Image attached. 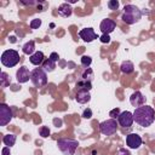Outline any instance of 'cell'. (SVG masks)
<instances>
[{
    "label": "cell",
    "mask_w": 155,
    "mask_h": 155,
    "mask_svg": "<svg viewBox=\"0 0 155 155\" xmlns=\"http://www.w3.org/2000/svg\"><path fill=\"white\" fill-rule=\"evenodd\" d=\"M81 79L86 80V81H92L93 79V71L91 68H85L84 71L81 73Z\"/></svg>",
    "instance_id": "22"
},
{
    "label": "cell",
    "mask_w": 155,
    "mask_h": 155,
    "mask_svg": "<svg viewBox=\"0 0 155 155\" xmlns=\"http://www.w3.org/2000/svg\"><path fill=\"white\" fill-rule=\"evenodd\" d=\"M130 103L136 108H138V107H140V105H144V103H145V97L142 94V92L140 91H134L132 94H131V97H130Z\"/></svg>",
    "instance_id": "12"
},
{
    "label": "cell",
    "mask_w": 155,
    "mask_h": 155,
    "mask_svg": "<svg viewBox=\"0 0 155 155\" xmlns=\"http://www.w3.org/2000/svg\"><path fill=\"white\" fill-rule=\"evenodd\" d=\"M1 154H2V155H10V147H5V148H2Z\"/></svg>",
    "instance_id": "33"
},
{
    "label": "cell",
    "mask_w": 155,
    "mask_h": 155,
    "mask_svg": "<svg viewBox=\"0 0 155 155\" xmlns=\"http://www.w3.org/2000/svg\"><path fill=\"white\" fill-rule=\"evenodd\" d=\"M117 130V121L115 119H109L99 124V131L104 136H111Z\"/></svg>",
    "instance_id": "6"
},
{
    "label": "cell",
    "mask_w": 155,
    "mask_h": 155,
    "mask_svg": "<svg viewBox=\"0 0 155 155\" xmlns=\"http://www.w3.org/2000/svg\"><path fill=\"white\" fill-rule=\"evenodd\" d=\"M99 40H101V42H103V44H108V42H110V36H109L108 34H103V35L99 38Z\"/></svg>",
    "instance_id": "30"
},
{
    "label": "cell",
    "mask_w": 155,
    "mask_h": 155,
    "mask_svg": "<svg viewBox=\"0 0 155 155\" xmlns=\"http://www.w3.org/2000/svg\"><path fill=\"white\" fill-rule=\"evenodd\" d=\"M82 117L84 119H91L92 117V110L90 108H86L84 111H82Z\"/></svg>",
    "instance_id": "29"
},
{
    "label": "cell",
    "mask_w": 155,
    "mask_h": 155,
    "mask_svg": "<svg viewBox=\"0 0 155 155\" xmlns=\"http://www.w3.org/2000/svg\"><path fill=\"white\" fill-rule=\"evenodd\" d=\"M50 59H52L53 62H57V61H59V56H58V53L57 52H52L51 54H50V57H48Z\"/></svg>",
    "instance_id": "32"
},
{
    "label": "cell",
    "mask_w": 155,
    "mask_h": 155,
    "mask_svg": "<svg viewBox=\"0 0 155 155\" xmlns=\"http://www.w3.org/2000/svg\"><path fill=\"white\" fill-rule=\"evenodd\" d=\"M120 69L124 74H131L133 70H134V65L131 61H124L120 65Z\"/></svg>",
    "instance_id": "18"
},
{
    "label": "cell",
    "mask_w": 155,
    "mask_h": 155,
    "mask_svg": "<svg viewBox=\"0 0 155 155\" xmlns=\"http://www.w3.org/2000/svg\"><path fill=\"white\" fill-rule=\"evenodd\" d=\"M126 144L131 149H138L142 145V138L137 133H130L126 136Z\"/></svg>",
    "instance_id": "9"
},
{
    "label": "cell",
    "mask_w": 155,
    "mask_h": 155,
    "mask_svg": "<svg viewBox=\"0 0 155 155\" xmlns=\"http://www.w3.org/2000/svg\"><path fill=\"white\" fill-rule=\"evenodd\" d=\"M12 119V110L11 108L5 104L1 103L0 104V126H6Z\"/></svg>",
    "instance_id": "7"
},
{
    "label": "cell",
    "mask_w": 155,
    "mask_h": 155,
    "mask_svg": "<svg viewBox=\"0 0 155 155\" xmlns=\"http://www.w3.org/2000/svg\"><path fill=\"white\" fill-rule=\"evenodd\" d=\"M30 81L38 88H41V87L46 86V84H47V74H46V71L42 68L33 69L31 73H30Z\"/></svg>",
    "instance_id": "3"
},
{
    "label": "cell",
    "mask_w": 155,
    "mask_h": 155,
    "mask_svg": "<svg viewBox=\"0 0 155 155\" xmlns=\"http://www.w3.org/2000/svg\"><path fill=\"white\" fill-rule=\"evenodd\" d=\"M75 99L80 104H85L91 101V94L88 91H78L75 94Z\"/></svg>",
    "instance_id": "15"
},
{
    "label": "cell",
    "mask_w": 155,
    "mask_h": 155,
    "mask_svg": "<svg viewBox=\"0 0 155 155\" xmlns=\"http://www.w3.org/2000/svg\"><path fill=\"white\" fill-rule=\"evenodd\" d=\"M10 82H11L10 76H8L5 71H2V73L0 74V86H1V87H7V86L10 85Z\"/></svg>",
    "instance_id": "23"
},
{
    "label": "cell",
    "mask_w": 155,
    "mask_h": 155,
    "mask_svg": "<svg viewBox=\"0 0 155 155\" xmlns=\"http://www.w3.org/2000/svg\"><path fill=\"white\" fill-rule=\"evenodd\" d=\"M19 62V53L16 50H6L1 54V64L7 68H12Z\"/></svg>",
    "instance_id": "5"
},
{
    "label": "cell",
    "mask_w": 155,
    "mask_h": 155,
    "mask_svg": "<svg viewBox=\"0 0 155 155\" xmlns=\"http://www.w3.org/2000/svg\"><path fill=\"white\" fill-rule=\"evenodd\" d=\"M76 88H78V91H88L90 92V90L92 88V84H91V81H86V80L81 79L76 82Z\"/></svg>",
    "instance_id": "19"
},
{
    "label": "cell",
    "mask_w": 155,
    "mask_h": 155,
    "mask_svg": "<svg viewBox=\"0 0 155 155\" xmlns=\"http://www.w3.org/2000/svg\"><path fill=\"white\" fill-rule=\"evenodd\" d=\"M71 13H73V8H71V6H70L69 4L63 2V4L59 5V7H58V15H59L61 17L68 18V17L71 16Z\"/></svg>",
    "instance_id": "14"
},
{
    "label": "cell",
    "mask_w": 155,
    "mask_h": 155,
    "mask_svg": "<svg viewBox=\"0 0 155 155\" xmlns=\"http://www.w3.org/2000/svg\"><path fill=\"white\" fill-rule=\"evenodd\" d=\"M58 149L64 154V155H74L78 148V142L74 139H68V138H61L57 140Z\"/></svg>",
    "instance_id": "4"
},
{
    "label": "cell",
    "mask_w": 155,
    "mask_h": 155,
    "mask_svg": "<svg viewBox=\"0 0 155 155\" xmlns=\"http://www.w3.org/2000/svg\"><path fill=\"white\" fill-rule=\"evenodd\" d=\"M16 139H17V137L15 136V134H11V133H8V134H6V136H4V138H2V142H4V144L6 145V147H12V145H15V143H16Z\"/></svg>",
    "instance_id": "21"
},
{
    "label": "cell",
    "mask_w": 155,
    "mask_h": 155,
    "mask_svg": "<svg viewBox=\"0 0 155 155\" xmlns=\"http://www.w3.org/2000/svg\"><path fill=\"white\" fill-rule=\"evenodd\" d=\"M41 68H42L46 73H51V71H53V70L56 69V62H53V61L50 59V58H46V59L44 61Z\"/></svg>",
    "instance_id": "20"
},
{
    "label": "cell",
    "mask_w": 155,
    "mask_h": 155,
    "mask_svg": "<svg viewBox=\"0 0 155 155\" xmlns=\"http://www.w3.org/2000/svg\"><path fill=\"white\" fill-rule=\"evenodd\" d=\"M92 63V58L90 56H82L81 57V65L85 67V68H88Z\"/></svg>",
    "instance_id": "24"
},
{
    "label": "cell",
    "mask_w": 155,
    "mask_h": 155,
    "mask_svg": "<svg viewBox=\"0 0 155 155\" xmlns=\"http://www.w3.org/2000/svg\"><path fill=\"white\" fill-rule=\"evenodd\" d=\"M115 27H116L115 21H113V19H110V18L103 19V21L101 22V24H99V29L102 30V33H103V34H108V35L115 29Z\"/></svg>",
    "instance_id": "11"
},
{
    "label": "cell",
    "mask_w": 155,
    "mask_h": 155,
    "mask_svg": "<svg viewBox=\"0 0 155 155\" xmlns=\"http://www.w3.org/2000/svg\"><path fill=\"white\" fill-rule=\"evenodd\" d=\"M30 73H31V71H29V69H28L27 67H21V68L17 70V73H16V79H17V81H18L19 84H24V82L29 81V79H30Z\"/></svg>",
    "instance_id": "13"
},
{
    "label": "cell",
    "mask_w": 155,
    "mask_h": 155,
    "mask_svg": "<svg viewBox=\"0 0 155 155\" xmlns=\"http://www.w3.org/2000/svg\"><path fill=\"white\" fill-rule=\"evenodd\" d=\"M40 25H41V19L34 18V19L30 21V28H31V29H38Z\"/></svg>",
    "instance_id": "26"
},
{
    "label": "cell",
    "mask_w": 155,
    "mask_h": 155,
    "mask_svg": "<svg viewBox=\"0 0 155 155\" xmlns=\"http://www.w3.org/2000/svg\"><path fill=\"white\" fill-rule=\"evenodd\" d=\"M155 120V110L149 105H140L133 111V121L142 127L150 126Z\"/></svg>",
    "instance_id": "1"
},
{
    "label": "cell",
    "mask_w": 155,
    "mask_h": 155,
    "mask_svg": "<svg viewBox=\"0 0 155 155\" xmlns=\"http://www.w3.org/2000/svg\"><path fill=\"white\" fill-rule=\"evenodd\" d=\"M22 51H23V53L24 54H34L36 51H35V42L33 41V40H29V41H27L24 45H23V47H22Z\"/></svg>",
    "instance_id": "17"
},
{
    "label": "cell",
    "mask_w": 155,
    "mask_h": 155,
    "mask_svg": "<svg viewBox=\"0 0 155 155\" xmlns=\"http://www.w3.org/2000/svg\"><path fill=\"white\" fill-rule=\"evenodd\" d=\"M142 18V11L132 4L125 5L124 7V13L121 16V19L127 23V24H134L137 22H139V19Z\"/></svg>",
    "instance_id": "2"
},
{
    "label": "cell",
    "mask_w": 155,
    "mask_h": 155,
    "mask_svg": "<svg viewBox=\"0 0 155 155\" xmlns=\"http://www.w3.org/2000/svg\"><path fill=\"white\" fill-rule=\"evenodd\" d=\"M79 36L86 42H91V41H93V40H96L98 38L97 34L94 33L93 28H84V29H81L79 31Z\"/></svg>",
    "instance_id": "10"
},
{
    "label": "cell",
    "mask_w": 155,
    "mask_h": 155,
    "mask_svg": "<svg viewBox=\"0 0 155 155\" xmlns=\"http://www.w3.org/2000/svg\"><path fill=\"white\" fill-rule=\"evenodd\" d=\"M108 7L110 10H117L119 8V1L117 0H110V1H108Z\"/></svg>",
    "instance_id": "28"
},
{
    "label": "cell",
    "mask_w": 155,
    "mask_h": 155,
    "mask_svg": "<svg viewBox=\"0 0 155 155\" xmlns=\"http://www.w3.org/2000/svg\"><path fill=\"white\" fill-rule=\"evenodd\" d=\"M53 122H54V125H57V127H61V125H62V120H57V119H54L53 120Z\"/></svg>",
    "instance_id": "34"
},
{
    "label": "cell",
    "mask_w": 155,
    "mask_h": 155,
    "mask_svg": "<svg viewBox=\"0 0 155 155\" xmlns=\"http://www.w3.org/2000/svg\"><path fill=\"white\" fill-rule=\"evenodd\" d=\"M121 113H120V109L119 108H114L113 110H110V113H109V116L111 117V119H117L119 117V115H120Z\"/></svg>",
    "instance_id": "27"
},
{
    "label": "cell",
    "mask_w": 155,
    "mask_h": 155,
    "mask_svg": "<svg viewBox=\"0 0 155 155\" xmlns=\"http://www.w3.org/2000/svg\"><path fill=\"white\" fill-rule=\"evenodd\" d=\"M116 155H131V153H130V150H127L126 148H121V149L117 150V154H116Z\"/></svg>",
    "instance_id": "31"
},
{
    "label": "cell",
    "mask_w": 155,
    "mask_h": 155,
    "mask_svg": "<svg viewBox=\"0 0 155 155\" xmlns=\"http://www.w3.org/2000/svg\"><path fill=\"white\" fill-rule=\"evenodd\" d=\"M117 122L122 127H131L133 124V113L127 111V110L122 111L117 117Z\"/></svg>",
    "instance_id": "8"
},
{
    "label": "cell",
    "mask_w": 155,
    "mask_h": 155,
    "mask_svg": "<svg viewBox=\"0 0 155 155\" xmlns=\"http://www.w3.org/2000/svg\"><path fill=\"white\" fill-rule=\"evenodd\" d=\"M44 58H45L44 53H42L41 51H36L34 54H31V56H30L29 61H30V63H31V64H34V65H40V64H42V63H44V61H45Z\"/></svg>",
    "instance_id": "16"
},
{
    "label": "cell",
    "mask_w": 155,
    "mask_h": 155,
    "mask_svg": "<svg viewBox=\"0 0 155 155\" xmlns=\"http://www.w3.org/2000/svg\"><path fill=\"white\" fill-rule=\"evenodd\" d=\"M39 133H40V136H41L42 138H47V137L50 136V128H48L47 126H42V127H40Z\"/></svg>",
    "instance_id": "25"
}]
</instances>
